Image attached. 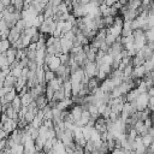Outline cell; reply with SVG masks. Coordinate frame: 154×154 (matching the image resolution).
<instances>
[{
    "label": "cell",
    "instance_id": "1",
    "mask_svg": "<svg viewBox=\"0 0 154 154\" xmlns=\"http://www.w3.org/2000/svg\"><path fill=\"white\" fill-rule=\"evenodd\" d=\"M149 97H150V96L148 95L147 91H146V93H141V94L137 96V99L132 102L134 106H135V108H136V111L141 112V111H144L146 108H148Z\"/></svg>",
    "mask_w": 154,
    "mask_h": 154
},
{
    "label": "cell",
    "instance_id": "2",
    "mask_svg": "<svg viewBox=\"0 0 154 154\" xmlns=\"http://www.w3.org/2000/svg\"><path fill=\"white\" fill-rule=\"evenodd\" d=\"M82 70H83L84 76L87 78H93V77H96L97 71H99V66L95 61H87V64L82 67Z\"/></svg>",
    "mask_w": 154,
    "mask_h": 154
},
{
    "label": "cell",
    "instance_id": "3",
    "mask_svg": "<svg viewBox=\"0 0 154 154\" xmlns=\"http://www.w3.org/2000/svg\"><path fill=\"white\" fill-rule=\"evenodd\" d=\"M23 147H24V150H23V154H35L36 153V149H35V141L29 137L24 141L23 143Z\"/></svg>",
    "mask_w": 154,
    "mask_h": 154
},
{
    "label": "cell",
    "instance_id": "4",
    "mask_svg": "<svg viewBox=\"0 0 154 154\" xmlns=\"http://www.w3.org/2000/svg\"><path fill=\"white\" fill-rule=\"evenodd\" d=\"M60 47H61V53L69 54L73 47V41L66 38V37H60Z\"/></svg>",
    "mask_w": 154,
    "mask_h": 154
},
{
    "label": "cell",
    "instance_id": "5",
    "mask_svg": "<svg viewBox=\"0 0 154 154\" xmlns=\"http://www.w3.org/2000/svg\"><path fill=\"white\" fill-rule=\"evenodd\" d=\"M147 75V71L144 69L143 65L141 66H135L132 70V75H131V79H142L144 78V76Z\"/></svg>",
    "mask_w": 154,
    "mask_h": 154
},
{
    "label": "cell",
    "instance_id": "6",
    "mask_svg": "<svg viewBox=\"0 0 154 154\" xmlns=\"http://www.w3.org/2000/svg\"><path fill=\"white\" fill-rule=\"evenodd\" d=\"M2 124V129H4V131L8 135V134H11L13 130H16L17 129V122L16 120H13V119H6L4 123H1Z\"/></svg>",
    "mask_w": 154,
    "mask_h": 154
},
{
    "label": "cell",
    "instance_id": "7",
    "mask_svg": "<svg viewBox=\"0 0 154 154\" xmlns=\"http://www.w3.org/2000/svg\"><path fill=\"white\" fill-rule=\"evenodd\" d=\"M4 54H5V58H6V61H7L8 65L13 64L17 60V49H14L12 47H10Z\"/></svg>",
    "mask_w": 154,
    "mask_h": 154
},
{
    "label": "cell",
    "instance_id": "8",
    "mask_svg": "<svg viewBox=\"0 0 154 154\" xmlns=\"http://www.w3.org/2000/svg\"><path fill=\"white\" fill-rule=\"evenodd\" d=\"M17 96V91L14 90V88H12V89H10L6 94H5V96H2L0 100H1V103L4 105V103H11V101L14 99Z\"/></svg>",
    "mask_w": 154,
    "mask_h": 154
},
{
    "label": "cell",
    "instance_id": "9",
    "mask_svg": "<svg viewBox=\"0 0 154 154\" xmlns=\"http://www.w3.org/2000/svg\"><path fill=\"white\" fill-rule=\"evenodd\" d=\"M16 82H17V78L16 77H13L12 75H7L5 77V79H4V82H2V87H6V88L12 89V88H14Z\"/></svg>",
    "mask_w": 154,
    "mask_h": 154
},
{
    "label": "cell",
    "instance_id": "10",
    "mask_svg": "<svg viewBox=\"0 0 154 154\" xmlns=\"http://www.w3.org/2000/svg\"><path fill=\"white\" fill-rule=\"evenodd\" d=\"M34 101H35V103H36V106H37L38 109H42V108H45L48 105V100H47V97H46L45 94L38 95Z\"/></svg>",
    "mask_w": 154,
    "mask_h": 154
},
{
    "label": "cell",
    "instance_id": "11",
    "mask_svg": "<svg viewBox=\"0 0 154 154\" xmlns=\"http://www.w3.org/2000/svg\"><path fill=\"white\" fill-rule=\"evenodd\" d=\"M140 94H141V93L138 91L137 88H132V89L125 95V100H126V102H134V101L137 99V96H138Z\"/></svg>",
    "mask_w": 154,
    "mask_h": 154
},
{
    "label": "cell",
    "instance_id": "12",
    "mask_svg": "<svg viewBox=\"0 0 154 154\" xmlns=\"http://www.w3.org/2000/svg\"><path fill=\"white\" fill-rule=\"evenodd\" d=\"M132 29H131V22L129 20H124L123 23V29H122V37H125V36H129L132 34Z\"/></svg>",
    "mask_w": 154,
    "mask_h": 154
},
{
    "label": "cell",
    "instance_id": "13",
    "mask_svg": "<svg viewBox=\"0 0 154 154\" xmlns=\"http://www.w3.org/2000/svg\"><path fill=\"white\" fill-rule=\"evenodd\" d=\"M87 87L90 91H93L94 89L99 88L100 87V79L97 77H93V78H89L88 79V83H87Z\"/></svg>",
    "mask_w": 154,
    "mask_h": 154
},
{
    "label": "cell",
    "instance_id": "14",
    "mask_svg": "<svg viewBox=\"0 0 154 154\" xmlns=\"http://www.w3.org/2000/svg\"><path fill=\"white\" fill-rule=\"evenodd\" d=\"M63 90H64V94H65L66 99H71L72 97V90H71V82H70V79L65 81L63 83Z\"/></svg>",
    "mask_w": 154,
    "mask_h": 154
},
{
    "label": "cell",
    "instance_id": "15",
    "mask_svg": "<svg viewBox=\"0 0 154 154\" xmlns=\"http://www.w3.org/2000/svg\"><path fill=\"white\" fill-rule=\"evenodd\" d=\"M11 106H12V108H13L17 113L20 111V108H22V101H20L19 95H17V96L11 101Z\"/></svg>",
    "mask_w": 154,
    "mask_h": 154
},
{
    "label": "cell",
    "instance_id": "16",
    "mask_svg": "<svg viewBox=\"0 0 154 154\" xmlns=\"http://www.w3.org/2000/svg\"><path fill=\"white\" fill-rule=\"evenodd\" d=\"M93 126H88V125H85V126H83L82 128V134H83V137L87 140V141H89L90 140V136H91V132H93Z\"/></svg>",
    "mask_w": 154,
    "mask_h": 154
},
{
    "label": "cell",
    "instance_id": "17",
    "mask_svg": "<svg viewBox=\"0 0 154 154\" xmlns=\"http://www.w3.org/2000/svg\"><path fill=\"white\" fill-rule=\"evenodd\" d=\"M10 47H11V43L7 38L6 40H0V54H4Z\"/></svg>",
    "mask_w": 154,
    "mask_h": 154
},
{
    "label": "cell",
    "instance_id": "18",
    "mask_svg": "<svg viewBox=\"0 0 154 154\" xmlns=\"http://www.w3.org/2000/svg\"><path fill=\"white\" fill-rule=\"evenodd\" d=\"M57 76H55V72L51 71V70H46L45 71V83H48L51 82L52 79H54Z\"/></svg>",
    "mask_w": 154,
    "mask_h": 154
},
{
    "label": "cell",
    "instance_id": "19",
    "mask_svg": "<svg viewBox=\"0 0 154 154\" xmlns=\"http://www.w3.org/2000/svg\"><path fill=\"white\" fill-rule=\"evenodd\" d=\"M144 34H146L147 42H154V26L149 28L147 31H144Z\"/></svg>",
    "mask_w": 154,
    "mask_h": 154
},
{
    "label": "cell",
    "instance_id": "20",
    "mask_svg": "<svg viewBox=\"0 0 154 154\" xmlns=\"http://www.w3.org/2000/svg\"><path fill=\"white\" fill-rule=\"evenodd\" d=\"M141 137H142V143H143L147 148L150 146V143H152L153 140H154V138H153L150 135H148V134H147V135H143V136H141Z\"/></svg>",
    "mask_w": 154,
    "mask_h": 154
},
{
    "label": "cell",
    "instance_id": "21",
    "mask_svg": "<svg viewBox=\"0 0 154 154\" xmlns=\"http://www.w3.org/2000/svg\"><path fill=\"white\" fill-rule=\"evenodd\" d=\"M126 153H128V150H125L123 148H114L111 152V154H126Z\"/></svg>",
    "mask_w": 154,
    "mask_h": 154
},
{
    "label": "cell",
    "instance_id": "22",
    "mask_svg": "<svg viewBox=\"0 0 154 154\" xmlns=\"http://www.w3.org/2000/svg\"><path fill=\"white\" fill-rule=\"evenodd\" d=\"M147 93H148V95H149V96H153V97H154V87L149 88V89L147 90Z\"/></svg>",
    "mask_w": 154,
    "mask_h": 154
},
{
    "label": "cell",
    "instance_id": "23",
    "mask_svg": "<svg viewBox=\"0 0 154 154\" xmlns=\"http://www.w3.org/2000/svg\"><path fill=\"white\" fill-rule=\"evenodd\" d=\"M148 135H150V136L154 138V125H153V126H152V128L148 130Z\"/></svg>",
    "mask_w": 154,
    "mask_h": 154
},
{
    "label": "cell",
    "instance_id": "24",
    "mask_svg": "<svg viewBox=\"0 0 154 154\" xmlns=\"http://www.w3.org/2000/svg\"><path fill=\"white\" fill-rule=\"evenodd\" d=\"M148 152H152V153H154V140H153V142L150 143V146L148 147Z\"/></svg>",
    "mask_w": 154,
    "mask_h": 154
},
{
    "label": "cell",
    "instance_id": "25",
    "mask_svg": "<svg viewBox=\"0 0 154 154\" xmlns=\"http://www.w3.org/2000/svg\"><path fill=\"white\" fill-rule=\"evenodd\" d=\"M1 2L5 5V7H7V6L11 5V0H1Z\"/></svg>",
    "mask_w": 154,
    "mask_h": 154
},
{
    "label": "cell",
    "instance_id": "26",
    "mask_svg": "<svg viewBox=\"0 0 154 154\" xmlns=\"http://www.w3.org/2000/svg\"><path fill=\"white\" fill-rule=\"evenodd\" d=\"M128 1H129V0H119V2H120L122 5H125V4L128 2Z\"/></svg>",
    "mask_w": 154,
    "mask_h": 154
},
{
    "label": "cell",
    "instance_id": "27",
    "mask_svg": "<svg viewBox=\"0 0 154 154\" xmlns=\"http://www.w3.org/2000/svg\"><path fill=\"white\" fill-rule=\"evenodd\" d=\"M43 154H53V152L51 150V152H48V153H43Z\"/></svg>",
    "mask_w": 154,
    "mask_h": 154
},
{
    "label": "cell",
    "instance_id": "28",
    "mask_svg": "<svg viewBox=\"0 0 154 154\" xmlns=\"http://www.w3.org/2000/svg\"><path fill=\"white\" fill-rule=\"evenodd\" d=\"M146 154H154V153H152V152H148V150H147V153H146Z\"/></svg>",
    "mask_w": 154,
    "mask_h": 154
},
{
    "label": "cell",
    "instance_id": "29",
    "mask_svg": "<svg viewBox=\"0 0 154 154\" xmlns=\"http://www.w3.org/2000/svg\"><path fill=\"white\" fill-rule=\"evenodd\" d=\"M1 154H7V153H6V152H2V153H1Z\"/></svg>",
    "mask_w": 154,
    "mask_h": 154
},
{
    "label": "cell",
    "instance_id": "30",
    "mask_svg": "<svg viewBox=\"0 0 154 154\" xmlns=\"http://www.w3.org/2000/svg\"><path fill=\"white\" fill-rule=\"evenodd\" d=\"M113 1H114V2H117V1H119V0H113Z\"/></svg>",
    "mask_w": 154,
    "mask_h": 154
}]
</instances>
